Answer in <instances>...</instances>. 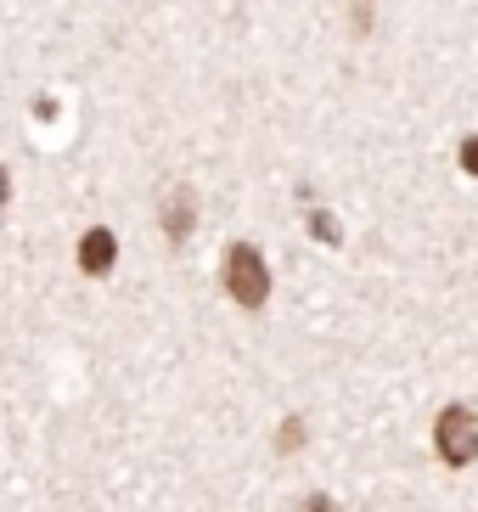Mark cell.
Returning a JSON list of instances; mask_svg holds the SVG:
<instances>
[{
	"instance_id": "3",
	"label": "cell",
	"mask_w": 478,
	"mask_h": 512,
	"mask_svg": "<svg viewBox=\"0 0 478 512\" xmlns=\"http://www.w3.org/2000/svg\"><path fill=\"white\" fill-rule=\"evenodd\" d=\"M113 259H119V242H113V231H85V242H79V271L85 276H102L113 271Z\"/></svg>"
},
{
	"instance_id": "6",
	"label": "cell",
	"mask_w": 478,
	"mask_h": 512,
	"mask_svg": "<svg viewBox=\"0 0 478 512\" xmlns=\"http://www.w3.org/2000/svg\"><path fill=\"white\" fill-rule=\"evenodd\" d=\"M0 203H6V175H0Z\"/></svg>"
},
{
	"instance_id": "1",
	"label": "cell",
	"mask_w": 478,
	"mask_h": 512,
	"mask_svg": "<svg viewBox=\"0 0 478 512\" xmlns=\"http://www.w3.org/2000/svg\"><path fill=\"white\" fill-rule=\"evenodd\" d=\"M225 287H231V299L259 310L270 299V276H265V254L248 248V242H231V254H225Z\"/></svg>"
},
{
	"instance_id": "5",
	"label": "cell",
	"mask_w": 478,
	"mask_h": 512,
	"mask_svg": "<svg viewBox=\"0 0 478 512\" xmlns=\"http://www.w3.org/2000/svg\"><path fill=\"white\" fill-rule=\"evenodd\" d=\"M462 169H467V175H478V141H467V147H462Z\"/></svg>"
},
{
	"instance_id": "2",
	"label": "cell",
	"mask_w": 478,
	"mask_h": 512,
	"mask_svg": "<svg viewBox=\"0 0 478 512\" xmlns=\"http://www.w3.org/2000/svg\"><path fill=\"white\" fill-rule=\"evenodd\" d=\"M434 445H439V456H445L450 467H467L478 456V417L467 406H450L445 417H439V428H434Z\"/></svg>"
},
{
	"instance_id": "4",
	"label": "cell",
	"mask_w": 478,
	"mask_h": 512,
	"mask_svg": "<svg viewBox=\"0 0 478 512\" xmlns=\"http://www.w3.org/2000/svg\"><path fill=\"white\" fill-rule=\"evenodd\" d=\"M192 220H197V197H192V186H175V192L164 197V231L180 242L186 231H192Z\"/></svg>"
}]
</instances>
